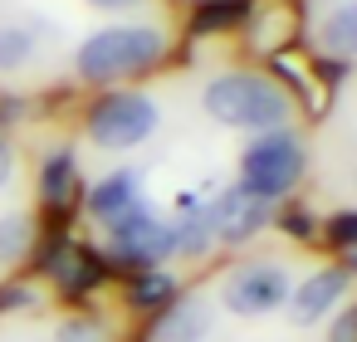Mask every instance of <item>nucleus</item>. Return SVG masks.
<instances>
[{"label":"nucleus","mask_w":357,"mask_h":342,"mask_svg":"<svg viewBox=\"0 0 357 342\" xmlns=\"http://www.w3.org/2000/svg\"><path fill=\"white\" fill-rule=\"evenodd\" d=\"M172 59V30L162 20L147 15H123L113 25H98L79 40L69 74L84 88H123V84H142L147 74H157Z\"/></svg>","instance_id":"1"},{"label":"nucleus","mask_w":357,"mask_h":342,"mask_svg":"<svg viewBox=\"0 0 357 342\" xmlns=\"http://www.w3.org/2000/svg\"><path fill=\"white\" fill-rule=\"evenodd\" d=\"M206 123L225 127V132H245V137H259V132H279V127H298L303 123V108L294 98V88L264 69H215L201 79V93H196Z\"/></svg>","instance_id":"2"},{"label":"nucleus","mask_w":357,"mask_h":342,"mask_svg":"<svg viewBox=\"0 0 357 342\" xmlns=\"http://www.w3.org/2000/svg\"><path fill=\"white\" fill-rule=\"evenodd\" d=\"M167 113L162 98L142 84H123V88H98L84 108V142L103 157H128L137 147H147L162 132Z\"/></svg>","instance_id":"3"},{"label":"nucleus","mask_w":357,"mask_h":342,"mask_svg":"<svg viewBox=\"0 0 357 342\" xmlns=\"http://www.w3.org/2000/svg\"><path fill=\"white\" fill-rule=\"evenodd\" d=\"M303 181H308V142L298 127L245 137L240 162H235V186L245 196H255L264 205H284L289 196H298Z\"/></svg>","instance_id":"4"},{"label":"nucleus","mask_w":357,"mask_h":342,"mask_svg":"<svg viewBox=\"0 0 357 342\" xmlns=\"http://www.w3.org/2000/svg\"><path fill=\"white\" fill-rule=\"evenodd\" d=\"M289 288H294V269L274 254H250V259H235L220 283H215V308H225L230 318H274L284 313L289 303Z\"/></svg>","instance_id":"5"},{"label":"nucleus","mask_w":357,"mask_h":342,"mask_svg":"<svg viewBox=\"0 0 357 342\" xmlns=\"http://www.w3.org/2000/svg\"><path fill=\"white\" fill-rule=\"evenodd\" d=\"M103 254L113 259V264H123V269H162V264H172L176 259V235H172V220L167 215H157L152 205L147 210H137L132 220H123V225H113V230H103Z\"/></svg>","instance_id":"6"},{"label":"nucleus","mask_w":357,"mask_h":342,"mask_svg":"<svg viewBox=\"0 0 357 342\" xmlns=\"http://www.w3.org/2000/svg\"><path fill=\"white\" fill-rule=\"evenodd\" d=\"M84 215H89V225L103 235V230H113V225H123V220H132L137 210H147L152 201H147V186H142V171L137 166H118V171H108V176H98L93 186H84Z\"/></svg>","instance_id":"7"},{"label":"nucleus","mask_w":357,"mask_h":342,"mask_svg":"<svg viewBox=\"0 0 357 342\" xmlns=\"http://www.w3.org/2000/svg\"><path fill=\"white\" fill-rule=\"evenodd\" d=\"M206 210H211L215 244H225V249H245V244H250V240H259V235L274 225V215H279V205H264V201L245 196L235 181H230V186H220V191L206 201Z\"/></svg>","instance_id":"8"},{"label":"nucleus","mask_w":357,"mask_h":342,"mask_svg":"<svg viewBox=\"0 0 357 342\" xmlns=\"http://www.w3.org/2000/svg\"><path fill=\"white\" fill-rule=\"evenodd\" d=\"M347 293H352L347 269H342V264H318V269H308L303 279H294L289 303H284V318H289L294 327H318V322H328V318L347 303Z\"/></svg>","instance_id":"9"},{"label":"nucleus","mask_w":357,"mask_h":342,"mask_svg":"<svg viewBox=\"0 0 357 342\" xmlns=\"http://www.w3.org/2000/svg\"><path fill=\"white\" fill-rule=\"evenodd\" d=\"M215 332V298L206 288H181L167 308L152 313L147 342H211Z\"/></svg>","instance_id":"10"},{"label":"nucleus","mask_w":357,"mask_h":342,"mask_svg":"<svg viewBox=\"0 0 357 342\" xmlns=\"http://www.w3.org/2000/svg\"><path fill=\"white\" fill-rule=\"evenodd\" d=\"M308 49L328 64H357V0H323L308 15Z\"/></svg>","instance_id":"11"},{"label":"nucleus","mask_w":357,"mask_h":342,"mask_svg":"<svg viewBox=\"0 0 357 342\" xmlns=\"http://www.w3.org/2000/svg\"><path fill=\"white\" fill-rule=\"evenodd\" d=\"M35 186H40V201H45V210H69V205L84 196L79 157H74L69 147L50 152V157L40 162V176H35Z\"/></svg>","instance_id":"12"},{"label":"nucleus","mask_w":357,"mask_h":342,"mask_svg":"<svg viewBox=\"0 0 357 342\" xmlns=\"http://www.w3.org/2000/svg\"><path fill=\"white\" fill-rule=\"evenodd\" d=\"M172 235H176V259H206L215 249V230H211V210L206 201H181L172 215Z\"/></svg>","instance_id":"13"},{"label":"nucleus","mask_w":357,"mask_h":342,"mask_svg":"<svg viewBox=\"0 0 357 342\" xmlns=\"http://www.w3.org/2000/svg\"><path fill=\"white\" fill-rule=\"evenodd\" d=\"M40 59V35L25 20H0V79H20Z\"/></svg>","instance_id":"14"},{"label":"nucleus","mask_w":357,"mask_h":342,"mask_svg":"<svg viewBox=\"0 0 357 342\" xmlns=\"http://www.w3.org/2000/svg\"><path fill=\"white\" fill-rule=\"evenodd\" d=\"M35 240H40L35 210H6V215H0V269L25 264L35 254Z\"/></svg>","instance_id":"15"},{"label":"nucleus","mask_w":357,"mask_h":342,"mask_svg":"<svg viewBox=\"0 0 357 342\" xmlns=\"http://www.w3.org/2000/svg\"><path fill=\"white\" fill-rule=\"evenodd\" d=\"M176 293H181V279H176L167 264H162V269H137L132 283H128V303H132L137 313H157V308H167Z\"/></svg>","instance_id":"16"},{"label":"nucleus","mask_w":357,"mask_h":342,"mask_svg":"<svg viewBox=\"0 0 357 342\" xmlns=\"http://www.w3.org/2000/svg\"><path fill=\"white\" fill-rule=\"evenodd\" d=\"M50 279H54L64 293H84V288L98 279V269H93V259H89L79 244H59V249L50 254Z\"/></svg>","instance_id":"17"},{"label":"nucleus","mask_w":357,"mask_h":342,"mask_svg":"<svg viewBox=\"0 0 357 342\" xmlns=\"http://www.w3.org/2000/svg\"><path fill=\"white\" fill-rule=\"evenodd\" d=\"M323 240L337 254H357V205H342V210L323 215Z\"/></svg>","instance_id":"18"},{"label":"nucleus","mask_w":357,"mask_h":342,"mask_svg":"<svg viewBox=\"0 0 357 342\" xmlns=\"http://www.w3.org/2000/svg\"><path fill=\"white\" fill-rule=\"evenodd\" d=\"M54 342H108V332L98 318H64L54 327Z\"/></svg>","instance_id":"19"},{"label":"nucleus","mask_w":357,"mask_h":342,"mask_svg":"<svg viewBox=\"0 0 357 342\" xmlns=\"http://www.w3.org/2000/svg\"><path fill=\"white\" fill-rule=\"evenodd\" d=\"M328 342H357V298H347L328 318Z\"/></svg>","instance_id":"20"},{"label":"nucleus","mask_w":357,"mask_h":342,"mask_svg":"<svg viewBox=\"0 0 357 342\" xmlns=\"http://www.w3.org/2000/svg\"><path fill=\"white\" fill-rule=\"evenodd\" d=\"M84 6H89V10H98V15H118V20H123V15L147 10L152 0H84Z\"/></svg>","instance_id":"21"},{"label":"nucleus","mask_w":357,"mask_h":342,"mask_svg":"<svg viewBox=\"0 0 357 342\" xmlns=\"http://www.w3.org/2000/svg\"><path fill=\"white\" fill-rule=\"evenodd\" d=\"M15 171H20V152H15V142H10V137H0V196L10 191Z\"/></svg>","instance_id":"22"},{"label":"nucleus","mask_w":357,"mask_h":342,"mask_svg":"<svg viewBox=\"0 0 357 342\" xmlns=\"http://www.w3.org/2000/svg\"><path fill=\"white\" fill-rule=\"evenodd\" d=\"M337 264H342V269H347V279H352V283H357V254H342V259H337Z\"/></svg>","instance_id":"23"},{"label":"nucleus","mask_w":357,"mask_h":342,"mask_svg":"<svg viewBox=\"0 0 357 342\" xmlns=\"http://www.w3.org/2000/svg\"><path fill=\"white\" fill-rule=\"evenodd\" d=\"M347 186H352V196H357V162H352V176H347Z\"/></svg>","instance_id":"24"},{"label":"nucleus","mask_w":357,"mask_h":342,"mask_svg":"<svg viewBox=\"0 0 357 342\" xmlns=\"http://www.w3.org/2000/svg\"><path fill=\"white\" fill-rule=\"evenodd\" d=\"M225 6H230V0H225Z\"/></svg>","instance_id":"25"},{"label":"nucleus","mask_w":357,"mask_h":342,"mask_svg":"<svg viewBox=\"0 0 357 342\" xmlns=\"http://www.w3.org/2000/svg\"><path fill=\"white\" fill-rule=\"evenodd\" d=\"M318 6H323V0H318Z\"/></svg>","instance_id":"26"}]
</instances>
